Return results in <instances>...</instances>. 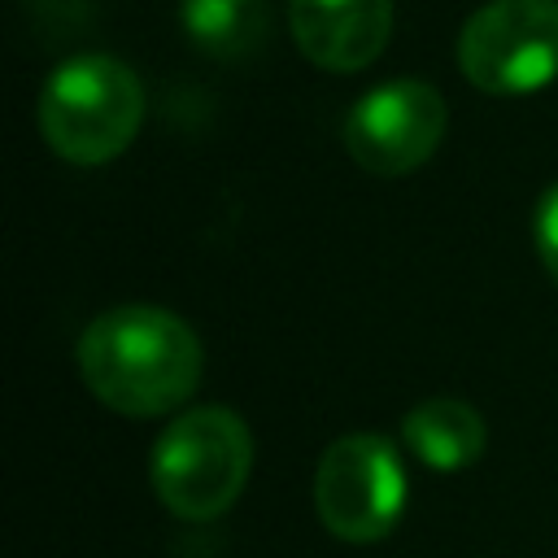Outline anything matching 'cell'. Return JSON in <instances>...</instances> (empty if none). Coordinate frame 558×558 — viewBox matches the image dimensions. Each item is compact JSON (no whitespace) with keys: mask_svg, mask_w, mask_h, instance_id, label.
<instances>
[{"mask_svg":"<svg viewBox=\"0 0 558 558\" xmlns=\"http://www.w3.org/2000/svg\"><path fill=\"white\" fill-rule=\"evenodd\" d=\"M536 253H541L549 279L558 283V183L536 205Z\"/></svg>","mask_w":558,"mask_h":558,"instance_id":"cell-10","label":"cell"},{"mask_svg":"<svg viewBox=\"0 0 558 558\" xmlns=\"http://www.w3.org/2000/svg\"><path fill=\"white\" fill-rule=\"evenodd\" d=\"M266 0H187L183 26L209 57H244L266 35Z\"/></svg>","mask_w":558,"mask_h":558,"instance_id":"cell-9","label":"cell"},{"mask_svg":"<svg viewBox=\"0 0 558 558\" xmlns=\"http://www.w3.org/2000/svg\"><path fill=\"white\" fill-rule=\"evenodd\" d=\"M445 100L423 78H392L366 92L344 118V144L371 174L397 179L418 170L445 135Z\"/></svg>","mask_w":558,"mask_h":558,"instance_id":"cell-6","label":"cell"},{"mask_svg":"<svg viewBox=\"0 0 558 558\" xmlns=\"http://www.w3.org/2000/svg\"><path fill=\"white\" fill-rule=\"evenodd\" d=\"M253 436L227 405L183 410L153 445V488L174 519L205 523L235 506L248 484Z\"/></svg>","mask_w":558,"mask_h":558,"instance_id":"cell-2","label":"cell"},{"mask_svg":"<svg viewBox=\"0 0 558 558\" xmlns=\"http://www.w3.org/2000/svg\"><path fill=\"white\" fill-rule=\"evenodd\" d=\"M288 26L314 65L353 74L384 52L392 0H288Z\"/></svg>","mask_w":558,"mask_h":558,"instance_id":"cell-7","label":"cell"},{"mask_svg":"<svg viewBox=\"0 0 558 558\" xmlns=\"http://www.w3.org/2000/svg\"><path fill=\"white\" fill-rule=\"evenodd\" d=\"M401 436H405L410 453L423 466H432V471H462V466H471L484 453L488 427L475 414V405H466L458 397H432V401H418L405 414Z\"/></svg>","mask_w":558,"mask_h":558,"instance_id":"cell-8","label":"cell"},{"mask_svg":"<svg viewBox=\"0 0 558 558\" xmlns=\"http://www.w3.org/2000/svg\"><path fill=\"white\" fill-rule=\"evenodd\" d=\"M462 74L493 96L541 92L558 78V0H493L458 39Z\"/></svg>","mask_w":558,"mask_h":558,"instance_id":"cell-5","label":"cell"},{"mask_svg":"<svg viewBox=\"0 0 558 558\" xmlns=\"http://www.w3.org/2000/svg\"><path fill=\"white\" fill-rule=\"evenodd\" d=\"M196 331L157 305H118L78 336V371L96 401L118 414L153 418L183 405L201 384Z\"/></svg>","mask_w":558,"mask_h":558,"instance_id":"cell-1","label":"cell"},{"mask_svg":"<svg viewBox=\"0 0 558 558\" xmlns=\"http://www.w3.org/2000/svg\"><path fill=\"white\" fill-rule=\"evenodd\" d=\"M405 506V471L397 449L375 432H349L327 445L314 471V510L323 527L349 545L384 541Z\"/></svg>","mask_w":558,"mask_h":558,"instance_id":"cell-4","label":"cell"},{"mask_svg":"<svg viewBox=\"0 0 558 558\" xmlns=\"http://www.w3.org/2000/svg\"><path fill=\"white\" fill-rule=\"evenodd\" d=\"M144 87L118 57H70L39 92V131L74 166L113 161L140 131Z\"/></svg>","mask_w":558,"mask_h":558,"instance_id":"cell-3","label":"cell"}]
</instances>
